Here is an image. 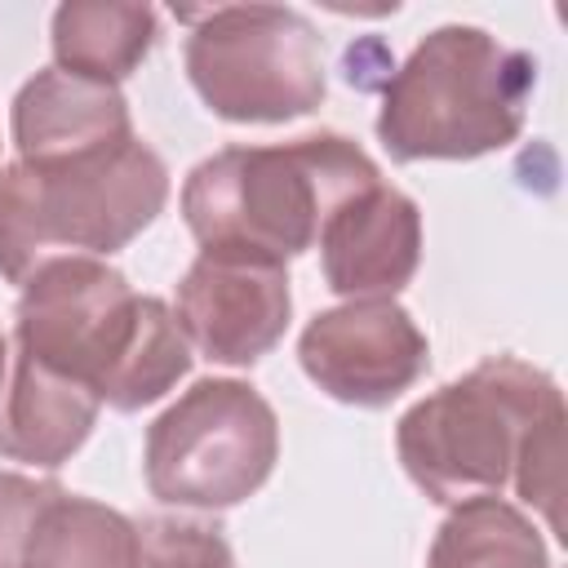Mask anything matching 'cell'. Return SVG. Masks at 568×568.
<instances>
[{
    "label": "cell",
    "mask_w": 568,
    "mask_h": 568,
    "mask_svg": "<svg viewBox=\"0 0 568 568\" xmlns=\"http://www.w3.org/2000/svg\"><path fill=\"white\" fill-rule=\"evenodd\" d=\"M422 257V213L417 204L382 186V178L355 191L320 231V262L333 293L364 302L399 293Z\"/></svg>",
    "instance_id": "cell-10"
},
{
    "label": "cell",
    "mask_w": 568,
    "mask_h": 568,
    "mask_svg": "<svg viewBox=\"0 0 568 568\" xmlns=\"http://www.w3.org/2000/svg\"><path fill=\"white\" fill-rule=\"evenodd\" d=\"M138 568H235V555L217 524L195 519H142Z\"/></svg>",
    "instance_id": "cell-16"
},
{
    "label": "cell",
    "mask_w": 568,
    "mask_h": 568,
    "mask_svg": "<svg viewBox=\"0 0 568 568\" xmlns=\"http://www.w3.org/2000/svg\"><path fill=\"white\" fill-rule=\"evenodd\" d=\"M271 404L235 377L195 382L146 430V488L169 506L222 510L253 497L275 470Z\"/></svg>",
    "instance_id": "cell-7"
},
{
    "label": "cell",
    "mask_w": 568,
    "mask_h": 568,
    "mask_svg": "<svg viewBox=\"0 0 568 568\" xmlns=\"http://www.w3.org/2000/svg\"><path fill=\"white\" fill-rule=\"evenodd\" d=\"M98 395L40 368L27 355H9L0 382V457L31 466H62L98 422Z\"/></svg>",
    "instance_id": "cell-12"
},
{
    "label": "cell",
    "mask_w": 568,
    "mask_h": 568,
    "mask_svg": "<svg viewBox=\"0 0 568 568\" xmlns=\"http://www.w3.org/2000/svg\"><path fill=\"white\" fill-rule=\"evenodd\" d=\"M155 44V9L120 0H71L53 13V58L62 71L115 84Z\"/></svg>",
    "instance_id": "cell-13"
},
{
    "label": "cell",
    "mask_w": 568,
    "mask_h": 568,
    "mask_svg": "<svg viewBox=\"0 0 568 568\" xmlns=\"http://www.w3.org/2000/svg\"><path fill=\"white\" fill-rule=\"evenodd\" d=\"M133 138L129 106L115 84H98L49 67L31 75L13 98L18 160H67L106 151Z\"/></svg>",
    "instance_id": "cell-11"
},
{
    "label": "cell",
    "mask_w": 568,
    "mask_h": 568,
    "mask_svg": "<svg viewBox=\"0 0 568 568\" xmlns=\"http://www.w3.org/2000/svg\"><path fill=\"white\" fill-rule=\"evenodd\" d=\"M27 568H138V524L93 497L58 493L36 524Z\"/></svg>",
    "instance_id": "cell-14"
},
{
    "label": "cell",
    "mask_w": 568,
    "mask_h": 568,
    "mask_svg": "<svg viewBox=\"0 0 568 568\" xmlns=\"http://www.w3.org/2000/svg\"><path fill=\"white\" fill-rule=\"evenodd\" d=\"M519 497L541 510L546 528L559 532V501H564V408H555L524 444V457L515 466V479Z\"/></svg>",
    "instance_id": "cell-17"
},
{
    "label": "cell",
    "mask_w": 568,
    "mask_h": 568,
    "mask_svg": "<svg viewBox=\"0 0 568 568\" xmlns=\"http://www.w3.org/2000/svg\"><path fill=\"white\" fill-rule=\"evenodd\" d=\"M373 182L377 164L342 133L226 146L191 169L182 186V217L204 253L284 266L320 240L324 222L355 191Z\"/></svg>",
    "instance_id": "cell-2"
},
{
    "label": "cell",
    "mask_w": 568,
    "mask_h": 568,
    "mask_svg": "<svg viewBox=\"0 0 568 568\" xmlns=\"http://www.w3.org/2000/svg\"><path fill=\"white\" fill-rule=\"evenodd\" d=\"M58 493L62 488L53 479H27L13 470H0V568H27L36 524Z\"/></svg>",
    "instance_id": "cell-18"
},
{
    "label": "cell",
    "mask_w": 568,
    "mask_h": 568,
    "mask_svg": "<svg viewBox=\"0 0 568 568\" xmlns=\"http://www.w3.org/2000/svg\"><path fill=\"white\" fill-rule=\"evenodd\" d=\"M13 351L120 413L155 404L191 368L173 311L98 257H49L22 280Z\"/></svg>",
    "instance_id": "cell-1"
},
{
    "label": "cell",
    "mask_w": 568,
    "mask_h": 568,
    "mask_svg": "<svg viewBox=\"0 0 568 568\" xmlns=\"http://www.w3.org/2000/svg\"><path fill=\"white\" fill-rule=\"evenodd\" d=\"M537 62L479 27L430 31L382 84L377 138L395 160H475L519 138Z\"/></svg>",
    "instance_id": "cell-4"
},
{
    "label": "cell",
    "mask_w": 568,
    "mask_h": 568,
    "mask_svg": "<svg viewBox=\"0 0 568 568\" xmlns=\"http://www.w3.org/2000/svg\"><path fill=\"white\" fill-rule=\"evenodd\" d=\"M297 359L324 395L355 408H382L426 373L430 346L404 306L364 297L320 311L297 342Z\"/></svg>",
    "instance_id": "cell-8"
},
{
    "label": "cell",
    "mask_w": 568,
    "mask_h": 568,
    "mask_svg": "<svg viewBox=\"0 0 568 568\" xmlns=\"http://www.w3.org/2000/svg\"><path fill=\"white\" fill-rule=\"evenodd\" d=\"M182 18L195 22L186 40V75L213 115L235 124H280L320 106L324 40L297 9L222 4Z\"/></svg>",
    "instance_id": "cell-6"
},
{
    "label": "cell",
    "mask_w": 568,
    "mask_h": 568,
    "mask_svg": "<svg viewBox=\"0 0 568 568\" xmlns=\"http://www.w3.org/2000/svg\"><path fill=\"white\" fill-rule=\"evenodd\" d=\"M555 408L564 395L541 368L493 355L417 399L399 417L395 448L408 479L439 506L497 497L515 479L528 435Z\"/></svg>",
    "instance_id": "cell-5"
},
{
    "label": "cell",
    "mask_w": 568,
    "mask_h": 568,
    "mask_svg": "<svg viewBox=\"0 0 568 568\" xmlns=\"http://www.w3.org/2000/svg\"><path fill=\"white\" fill-rule=\"evenodd\" d=\"M426 568H550L537 528L501 497H470L439 524Z\"/></svg>",
    "instance_id": "cell-15"
},
{
    "label": "cell",
    "mask_w": 568,
    "mask_h": 568,
    "mask_svg": "<svg viewBox=\"0 0 568 568\" xmlns=\"http://www.w3.org/2000/svg\"><path fill=\"white\" fill-rule=\"evenodd\" d=\"M164 200L169 169L138 138L67 160H13L0 169V275L22 284L49 257L115 253Z\"/></svg>",
    "instance_id": "cell-3"
},
{
    "label": "cell",
    "mask_w": 568,
    "mask_h": 568,
    "mask_svg": "<svg viewBox=\"0 0 568 568\" xmlns=\"http://www.w3.org/2000/svg\"><path fill=\"white\" fill-rule=\"evenodd\" d=\"M4 373H9V342H4V333H0V382H4Z\"/></svg>",
    "instance_id": "cell-19"
},
{
    "label": "cell",
    "mask_w": 568,
    "mask_h": 568,
    "mask_svg": "<svg viewBox=\"0 0 568 568\" xmlns=\"http://www.w3.org/2000/svg\"><path fill=\"white\" fill-rule=\"evenodd\" d=\"M288 271L257 257L200 253L178 284V328L213 364H253L288 328Z\"/></svg>",
    "instance_id": "cell-9"
}]
</instances>
